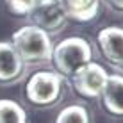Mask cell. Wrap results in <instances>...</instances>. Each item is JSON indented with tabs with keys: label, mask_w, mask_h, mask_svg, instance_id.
<instances>
[{
	"label": "cell",
	"mask_w": 123,
	"mask_h": 123,
	"mask_svg": "<svg viewBox=\"0 0 123 123\" xmlns=\"http://www.w3.org/2000/svg\"><path fill=\"white\" fill-rule=\"evenodd\" d=\"M11 45L18 52V55L25 62H46L52 61L54 43L50 34L36 25H23L14 31L11 37Z\"/></svg>",
	"instance_id": "cell-1"
},
{
	"label": "cell",
	"mask_w": 123,
	"mask_h": 123,
	"mask_svg": "<svg viewBox=\"0 0 123 123\" xmlns=\"http://www.w3.org/2000/svg\"><path fill=\"white\" fill-rule=\"evenodd\" d=\"M93 61V48L89 41L79 36L64 37L62 41L54 46L52 52V62L55 66L57 73L62 77H71L79 68Z\"/></svg>",
	"instance_id": "cell-2"
},
{
	"label": "cell",
	"mask_w": 123,
	"mask_h": 123,
	"mask_svg": "<svg viewBox=\"0 0 123 123\" xmlns=\"http://www.w3.org/2000/svg\"><path fill=\"white\" fill-rule=\"evenodd\" d=\"M64 91V77L57 71L41 70L36 71L25 86V96L32 105L52 107L57 104Z\"/></svg>",
	"instance_id": "cell-3"
},
{
	"label": "cell",
	"mask_w": 123,
	"mask_h": 123,
	"mask_svg": "<svg viewBox=\"0 0 123 123\" xmlns=\"http://www.w3.org/2000/svg\"><path fill=\"white\" fill-rule=\"evenodd\" d=\"M71 84L75 91L84 98H100L105 84H107L109 73L102 64L98 62H87L82 68H79L71 75Z\"/></svg>",
	"instance_id": "cell-4"
},
{
	"label": "cell",
	"mask_w": 123,
	"mask_h": 123,
	"mask_svg": "<svg viewBox=\"0 0 123 123\" xmlns=\"http://www.w3.org/2000/svg\"><path fill=\"white\" fill-rule=\"evenodd\" d=\"M32 25L43 29L48 34H57L66 25V14L59 0H37L29 12Z\"/></svg>",
	"instance_id": "cell-5"
},
{
	"label": "cell",
	"mask_w": 123,
	"mask_h": 123,
	"mask_svg": "<svg viewBox=\"0 0 123 123\" xmlns=\"http://www.w3.org/2000/svg\"><path fill=\"white\" fill-rule=\"evenodd\" d=\"M96 45L105 61L123 71V27L111 25L100 29L96 34Z\"/></svg>",
	"instance_id": "cell-6"
},
{
	"label": "cell",
	"mask_w": 123,
	"mask_h": 123,
	"mask_svg": "<svg viewBox=\"0 0 123 123\" xmlns=\"http://www.w3.org/2000/svg\"><path fill=\"white\" fill-rule=\"evenodd\" d=\"M25 64L9 41H0V82L12 84L25 73Z\"/></svg>",
	"instance_id": "cell-7"
},
{
	"label": "cell",
	"mask_w": 123,
	"mask_h": 123,
	"mask_svg": "<svg viewBox=\"0 0 123 123\" xmlns=\"http://www.w3.org/2000/svg\"><path fill=\"white\" fill-rule=\"evenodd\" d=\"M100 98L109 114L123 116V75H109Z\"/></svg>",
	"instance_id": "cell-8"
},
{
	"label": "cell",
	"mask_w": 123,
	"mask_h": 123,
	"mask_svg": "<svg viewBox=\"0 0 123 123\" xmlns=\"http://www.w3.org/2000/svg\"><path fill=\"white\" fill-rule=\"evenodd\" d=\"M68 20L87 23L96 18L100 9V0H59Z\"/></svg>",
	"instance_id": "cell-9"
},
{
	"label": "cell",
	"mask_w": 123,
	"mask_h": 123,
	"mask_svg": "<svg viewBox=\"0 0 123 123\" xmlns=\"http://www.w3.org/2000/svg\"><path fill=\"white\" fill-rule=\"evenodd\" d=\"M0 123H27L25 109L14 100L0 98Z\"/></svg>",
	"instance_id": "cell-10"
},
{
	"label": "cell",
	"mask_w": 123,
	"mask_h": 123,
	"mask_svg": "<svg viewBox=\"0 0 123 123\" xmlns=\"http://www.w3.org/2000/svg\"><path fill=\"white\" fill-rule=\"evenodd\" d=\"M55 123H91V116L84 105H68L57 114Z\"/></svg>",
	"instance_id": "cell-11"
},
{
	"label": "cell",
	"mask_w": 123,
	"mask_h": 123,
	"mask_svg": "<svg viewBox=\"0 0 123 123\" xmlns=\"http://www.w3.org/2000/svg\"><path fill=\"white\" fill-rule=\"evenodd\" d=\"M36 2L37 0H6V6H7V9H9L12 14L27 16Z\"/></svg>",
	"instance_id": "cell-12"
},
{
	"label": "cell",
	"mask_w": 123,
	"mask_h": 123,
	"mask_svg": "<svg viewBox=\"0 0 123 123\" xmlns=\"http://www.w3.org/2000/svg\"><path fill=\"white\" fill-rule=\"evenodd\" d=\"M104 4H107L109 9H112L114 12H121L123 14V0H102Z\"/></svg>",
	"instance_id": "cell-13"
}]
</instances>
